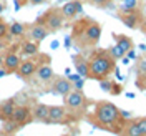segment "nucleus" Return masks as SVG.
I'll list each match as a JSON object with an SVG mask.
<instances>
[{
  "label": "nucleus",
  "instance_id": "f257e3e1",
  "mask_svg": "<svg viewBox=\"0 0 146 136\" xmlns=\"http://www.w3.org/2000/svg\"><path fill=\"white\" fill-rule=\"evenodd\" d=\"M101 38V25L93 18H82L73 25L72 42L78 48H95Z\"/></svg>",
  "mask_w": 146,
  "mask_h": 136
},
{
  "label": "nucleus",
  "instance_id": "f03ea898",
  "mask_svg": "<svg viewBox=\"0 0 146 136\" xmlns=\"http://www.w3.org/2000/svg\"><path fill=\"white\" fill-rule=\"evenodd\" d=\"M88 66H90V78L91 80H105L110 78V75L116 70V60L110 53V48H100L95 50L91 56L88 58Z\"/></svg>",
  "mask_w": 146,
  "mask_h": 136
},
{
  "label": "nucleus",
  "instance_id": "7ed1b4c3",
  "mask_svg": "<svg viewBox=\"0 0 146 136\" xmlns=\"http://www.w3.org/2000/svg\"><path fill=\"white\" fill-rule=\"evenodd\" d=\"M91 116L96 126L103 128L106 131H116L115 128L121 119V111L110 101H98Z\"/></svg>",
  "mask_w": 146,
  "mask_h": 136
},
{
  "label": "nucleus",
  "instance_id": "20e7f679",
  "mask_svg": "<svg viewBox=\"0 0 146 136\" xmlns=\"http://www.w3.org/2000/svg\"><path fill=\"white\" fill-rule=\"evenodd\" d=\"M65 106L68 109V113L80 115L86 108V96L83 95L82 90H72L65 96Z\"/></svg>",
  "mask_w": 146,
  "mask_h": 136
},
{
  "label": "nucleus",
  "instance_id": "39448f33",
  "mask_svg": "<svg viewBox=\"0 0 146 136\" xmlns=\"http://www.w3.org/2000/svg\"><path fill=\"white\" fill-rule=\"evenodd\" d=\"M38 22L43 23L48 28V32H58L60 28L63 27L65 17L60 9H50L48 12H45L42 17L38 18Z\"/></svg>",
  "mask_w": 146,
  "mask_h": 136
},
{
  "label": "nucleus",
  "instance_id": "423d86ee",
  "mask_svg": "<svg viewBox=\"0 0 146 136\" xmlns=\"http://www.w3.org/2000/svg\"><path fill=\"white\" fill-rule=\"evenodd\" d=\"M73 90V83L68 80V78H63V76H56L52 80V86H50V91L53 95H58V96H66L70 91Z\"/></svg>",
  "mask_w": 146,
  "mask_h": 136
},
{
  "label": "nucleus",
  "instance_id": "0eeeda50",
  "mask_svg": "<svg viewBox=\"0 0 146 136\" xmlns=\"http://www.w3.org/2000/svg\"><path fill=\"white\" fill-rule=\"evenodd\" d=\"M68 119V109L66 106H60V105H53L48 109V123L52 125H60V123H66Z\"/></svg>",
  "mask_w": 146,
  "mask_h": 136
},
{
  "label": "nucleus",
  "instance_id": "6e6552de",
  "mask_svg": "<svg viewBox=\"0 0 146 136\" xmlns=\"http://www.w3.org/2000/svg\"><path fill=\"white\" fill-rule=\"evenodd\" d=\"M48 28L43 25V23H40V22H35L33 25H30L27 30V36L28 40H33V42H42V40H45L46 36H48Z\"/></svg>",
  "mask_w": 146,
  "mask_h": 136
},
{
  "label": "nucleus",
  "instance_id": "1a4fd4ad",
  "mask_svg": "<svg viewBox=\"0 0 146 136\" xmlns=\"http://www.w3.org/2000/svg\"><path fill=\"white\" fill-rule=\"evenodd\" d=\"M12 119L15 123H18L20 126H25L30 121H33V118H32V109L28 108V106H15L13 115H12Z\"/></svg>",
  "mask_w": 146,
  "mask_h": 136
},
{
  "label": "nucleus",
  "instance_id": "9d476101",
  "mask_svg": "<svg viewBox=\"0 0 146 136\" xmlns=\"http://www.w3.org/2000/svg\"><path fill=\"white\" fill-rule=\"evenodd\" d=\"M36 68H38V63L35 60H22V63L17 70V75L22 80H28L36 73Z\"/></svg>",
  "mask_w": 146,
  "mask_h": 136
},
{
  "label": "nucleus",
  "instance_id": "9b49d317",
  "mask_svg": "<svg viewBox=\"0 0 146 136\" xmlns=\"http://www.w3.org/2000/svg\"><path fill=\"white\" fill-rule=\"evenodd\" d=\"M60 10H62V13H63L65 18L72 20V18H75L76 15H80L83 12V3L80 0H70V2H66Z\"/></svg>",
  "mask_w": 146,
  "mask_h": 136
},
{
  "label": "nucleus",
  "instance_id": "f8f14e48",
  "mask_svg": "<svg viewBox=\"0 0 146 136\" xmlns=\"http://www.w3.org/2000/svg\"><path fill=\"white\" fill-rule=\"evenodd\" d=\"M73 66L76 73L83 78H90V66H88V58H85L83 55H75L73 56Z\"/></svg>",
  "mask_w": 146,
  "mask_h": 136
},
{
  "label": "nucleus",
  "instance_id": "ddd939ff",
  "mask_svg": "<svg viewBox=\"0 0 146 136\" xmlns=\"http://www.w3.org/2000/svg\"><path fill=\"white\" fill-rule=\"evenodd\" d=\"M20 63H22V60H20V56L17 53L9 52V53L3 55V68L9 73H17Z\"/></svg>",
  "mask_w": 146,
  "mask_h": 136
},
{
  "label": "nucleus",
  "instance_id": "4468645a",
  "mask_svg": "<svg viewBox=\"0 0 146 136\" xmlns=\"http://www.w3.org/2000/svg\"><path fill=\"white\" fill-rule=\"evenodd\" d=\"M35 75H36V80H38V82H42V83H52V80L55 78L53 68H52L48 63L38 65Z\"/></svg>",
  "mask_w": 146,
  "mask_h": 136
},
{
  "label": "nucleus",
  "instance_id": "2eb2a0df",
  "mask_svg": "<svg viewBox=\"0 0 146 136\" xmlns=\"http://www.w3.org/2000/svg\"><path fill=\"white\" fill-rule=\"evenodd\" d=\"M48 109L50 106L45 105V103H36L33 109H32V118L33 121H38V123H48Z\"/></svg>",
  "mask_w": 146,
  "mask_h": 136
},
{
  "label": "nucleus",
  "instance_id": "dca6fc26",
  "mask_svg": "<svg viewBox=\"0 0 146 136\" xmlns=\"http://www.w3.org/2000/svg\"><path fill=\"white\" fill-rule=\"evenodd\" d=\"M119 18H121V22H123L128 28H131V30L139 28L141 22H143L141 17H139V13H138V10H136V12H129V13H121Z\"/></svg>",
  "mask_w": 146,
  "mask_h": 136
},
{
  "label": "nucleus",
  "instance_id": "f3484780",
  "mask_svg": "<svg viewBox=\"0 0 146 136\" xmlns=\"http://www.w3.org/2000/svg\"><path fill=\"white\" fill-rule=\"evenodd\" d=\"M15 100H5L0 103V119L5 121V119L12 118L13 115V109H15Z\"/></svg>",
  "mask_w": 146,
  "mask_h": 136
},
{
  "label": "nucleus",
  "instance_id": "a211bd4d",
  "mask_svg": "<svg viewBox=\"0 0 146 136\" xmlns=\"http://www.w3.org/2000/svg\"><path fill=\"white\" fill-rule=\"evenodd\" d=\"M113 36H115V42H116V45L126 53L128 50H131L133 48V42H131V38L126 35H118V33H113Z\"/></svg>",
  "mask_w": 146,
  "mask_h": 136
},
{
  "label": "nucleus",
  "instance_id": "6ab92c4d",
  "mask_svg": "<svg viewBox=\"0 0 146 136\" xmlns=\"http://www.w3.org/2000/svg\"><path fill=\"white\" fill-rule=\"evenodd\" d=\"M22 53L25 56H33V55L38 53V42H33V40H27L22 43Z\"/></svg>",
  "mask_w": 146,
  "mask_h": 136
},
{
  "label": "nucleus",
  "instance_id": "aec40b11",
  "mask_svg": "<svg viewBox=\"0 0 146 136\" xmlns=\"http://www.w3.org/2000/svg\"><path fill=\"white\" fill-rule=\"evenodd\" d=\"M123 136H143L136 125V119H129L123 128Z\"/></svg>",
  "mask_w": 146,
  "mask_h": 136
},
{
  "label": "nucleus",
  "instance_id": "412c9836",
  "mask_svg": "<svg viewBox=\"0 0 146 136\" xmlns=\"http://www.w3.org/2000/svg\"><path fill=\"white\" fill-rule=\"evenodd\" d=\"M138 5H139V0H123V2H121V5H119V10H121V13L136 12Z\"/></svg>",
  "mask_w": 146,
  "mask_h": 136
},
{
  "label": "nucleus",
  "instance_id": "4be33fe9",
  "mask_svg": "<svg viewBox=\"0 0 146 136\" xmlns=\"http://www.w3.org/2000/svg\"><path fill=\"white\" fill-rule=\"evenodd\" d=\"M25 32H27V28H25L23 23H20V22H13L9 27V35H12V36H23Z\"/></svg>",
  "mask_w": 146,
  "mask_h": 136
},
{
  "label": "nucleus",
  "instance_id": "5701e85b",
  "mask_svg": "<svg viewBox=\"0 0 146 136\" xmlns=\"http://www.w3.org/2000/svg\"><path fill=\"white\" fill-rule=\"evenodd\" d=\"M18 128H20V125H18V123H15L12 118L5 119V121H3V125H2V129H3L5 133H10V135H12V133H15Z\"/></svg>",
  "mask_w": 146,
  "mask_h": 136
},
{
  "label": "nucleus",
  "instance_id": "b1692460",
  "mask_svg": "<svg viewBox=\"0 0 146 136\" xmlns=\"http://www.w3.org/2000/svg\"><path fill=\"white\" fill-rule=\"evenodd\" d=\"M86 2L93 7H98V9H105V7L113 3V0H86Z\"/></svg>",
  "mask_w": 146,
  "mask_h": 136
},
{
  "label": "nucleus",
  "instance_id": "393cba45",
  "mask_svg": "<svg viewBox=\"0 0 146 136\" xmlns=\"http://www.w3.org/2000/svg\"><path fill=\"white\" fill-rule=\"evenodd\" d=\"M110 53L113 55V58H115V60H119V58H123V56H125V52H123V50H121V48H119L118 45H115V46H111V48H110Z\"/></svg>",
  "mask_w": 146,
  "mask_h": 136
},
{
  "label": "nucleus",
  "instance_id": "a878e982",
  "mask_svg": "<svg viewBox=\"0 0 146 136\" xmlns=\"http://www.w3.org/2000/svg\"><path fill=\"white\" fill-rule=\"evenodd\" d=\"M111 86H113V82L110 78H105V80H100V88L103 91H111Z\"/></svg>",
  "mask_w": 146,
  "mask_h": 136
},
{
  "label": "nucleus",
  "instance_id": "bb28decb",
  "mask_svg": "<svg viewBox=\"0 0 146 136\" xmlns=\"http://www.w3.org/2000/svg\"><path fill=\"white\" fill-rule=\"evenodd\" d=\"M138 75L139 76H146V56H143L138 63Z\"/></svg>",
  "mask_w": 146,
  "mask_h": 136
},
{
  "label": "nucleus",
  "instance_id": "cd10ccee",
  "mask_svg": "<svg viewBox=\"0 0 146 136\" xmlns=\"http://www.w3.org/2000/svg\"><path fill=\"white\" fill-rule=\"evenodd\" d=\"M7 35H9V25H7V22L0 20V40L7 38Z\"/></svg>",
  "mask_w": 146,
  "mask_h": 136
},
{
  "label": "nucleus",
  "instance_id": "c85d7f7f",
  "mask_svg": "<svg viewBox=\"0 0 146 136\" xmlns=\"http://www.w3.org/2000/svg\"><path fill=\"white\" fill-rule=\"evenodd\" d=\"M136 125H138V128H139V131H141V135L146 136V116L145 118H138Z\"/></svg>",
  "mask_w": 146,
  "mask_h": 136
},
{
  "label": "nucleus",
  "instance_id": "c756f323",
  "mask_svg": "<svg viewBox=\"0 0 146 136\" xmlns=\"http://www.w3.org/2000/svg\"><path fill=\"white\" fill-rule=\"evenodd\" d=\"M111 95H119L121 93V86H119L118 83H113V86H111V91H110Z\"/></svg>",
  "mask_w": 146,
  "mask_h": 136
},
{
  "label": "nucleus",
  "instance_id": "7c9ffc66",
  "mask_svg": "<svg viewBox=\"0 0 146 136\" xmlns=\"http://www.w3.org/2000/svg\"><path fill=\"white\" fill-rule=\"evenodd\" d=\"M82 88H83V78H80L78 82L73 83V90H82Z\"/></svg>",
  "mask_w": 146,
  "mask_h": 136
},
{
  "label": "nucleus",
  "instance_id": "2f4dec72",
  "mask_svg": "<svg viewBox=\"0 0 146 136\" xmlns=\"http://www.w3.org/2000/svg\"><path fill=\"white\" fill-rule=\"evenodd\" d=\"M80 78H83V76H80V75H78V73H75V75H72V76H70V78H68V80H70V82H72V83H75V82H78V80H80Z\"/></svg>",
  "mask_w": 146,
  "mask_h": 136
},
{
  "label": "nucleus",
  "instance_id": "473e14b6",
  "mask_svg": "<svg viewBox=\"0 0 146 136\" xmlns=\"http://www.w3.org/2000/svg\"><path fill=\"white\" fill-rule=\"evenodd\" d=\"M126 56H128V58H131V60H136V53L133 52V48H131V50H128V52H126Z\"/></svg>",
  "mask_w": 146,
  "mask_h": 136
},
{
  "label": "nucleus",
  "instance_id": "72a5a7b5",
  "mask_svg": "<svg viewBox=\"0 0 146 136\" xmlns=\"http://www.w3.org/2000/svg\"><path fill=\"white\" fill-rule=\"evenodd\" d=\"M32 5H42V3H45L46 0H28Z\"/></svg>",
  "mask_w": 146,
  "mask_h": 136
},
{
  "label": "nucleus",
  "instance_id": "f704fd0d",
  "mask_svg": "<svg viewBox=\"0 0 146 136\" xmlns=\"http://www.w3.org/2000/svg\"><path fill=\"white\" fill-rule=\"evenodd\" d=\"M139 28H141V30L145 32V35H146V18L143 20V22H141V25H139Z\"/></svg>",
  "mask_w": 146,
  "mask_h": 136
},
{
  "label": "nucleus",
  "instance_id": "c9c22d12",
  "mask_svg": "<svg viewBox=\"0 0 146 136\" xmlns=\"http://www.w3.org/2000/svg\"><path fill=\"white\" fill-rule=\"evenodd\" d=\"M7 70H5V68H3V66H2V68H0V78H2V76H5V75H7Z\"/></svg>",
  "mask_w": 146,
  "mask_h": 136
},
{
  "label": "nucleus",
  "instance_id": "e433bc0d",
  "mask_svg": "<svg viewBox=\"0 0 146 136\" xmlns=\"http://www.w3.org/2000/svg\"><path fill=\"white\" fill-rule=\"evenodd\" d=\"M3 9H5V5H3V2H2V0H0V13H2V12H3Z\"/></svg>",
  "mask_w": 146,
  "mask_h": 136
},
{
  "label": "nucleus",
  "instance_id": "4c0bfd02",
  "mask_svg": "<svg viewBox=\"0 0 146 136\" xmlns=\"http://www.w3.org/2000/svg\"><path fill=\"white\" fill-rule=\"evenodd\" d=\"M3 66V55H0V68Z\"/></svg>",
  "mask_w": 146,
  "mask_h": 136
},
{
  "label": "nucleus",
  "instance_id": "58836bf2",
  "mask_svg": "<svg viewBox=\"0 0 146 136\" xmlns=\"http://www.w3.org/2000/svg\"><path fill=\"white\" fill-rule=\"evenodd\" d=\"M63 136H68V135H63Z\"/></svg>",
  "mask_w": 146,
  "mask_h": 136
}]
</instances>
